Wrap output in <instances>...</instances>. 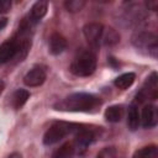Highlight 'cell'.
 Listing matches in <instances>:
<instances>
[{
    "label": "cell",
    "instance_id": "cell-19",
    "mask_svg": "<svg viewBox=\"0 0 158 158\" xmlns=\"http://www.w3.org/2000/svg\"><path fill=\"white\" fill-rule=\"evenodd\" d=\"M101 41L105 43V44H109V46H112V44H116L118 41H120V35L111 27L104 30L102 32V38Z\"/></svg>",
    "mask_w": 158,
    "mask_h": 158
},
{
    "label": "cell",
    "instance_id": "cell-7",
    "mask_svg": "<svg viewBox=\"0 0 158 158\" xmlns=\"http://www.w3.org/2000/svg\"><path fill=\"white\" fill-rule=\"evenodd\" d=\"M95 138V135L94 132L90 130V128H86V127H80L77 132H75V138H74V147H75V151L79 149V151H85L86 147L94 141Z\"/></svg>",
    "mask_w": 158,
    "mask_h": 158
},
{
    "label": "cell",
    "instance_id": "cell-20",
    "mask_svg": "<svg viewBox=\"0 0 158 158\" xmlns=\"http://www.w3.org/2000/svg\"><path fill=\"white\" fill-rule=\"evenodd\" d=\"M84 5H85L84 0H68L64 2V6L69 12H79L84 7Z\"/></svg>",
    "mask_w": 158,
    "mask_h": 158
},
{
    "label": "cell",
    "instance_id": "cell-26",
    "mask_svg": "<svg viewBox=\"0 0 158 158\" xmlns=\"http://www.w3.org/2000/svg\"><path fill=\"white\" fill-rule=\"evenodd\" d=\"M4 88H5V84H4V81L0 79V94L2 93V90H4Z\"/></svg>",
    "mask_w": 158,
    "mask_h": 158
},
{
    "label": "cell",
    "instance_id": "cell-17",
    "mask_svg": "<svg viewBox=\"0 0 158 158\" xmlns=\"http://www.w3.org/2000/svg\"><path fill=\"white\" fill-rule=\"evenodd\" d=\"M135 79H136L135 73H123V74H121L120 77H117V78L115 79L114 84H115V86H117L118 89L125 90V89L130 88V86L133 84Z\"/></svg>",
    "mask_w": 158,
    "mask_h": 158
},
{
    "label": "cell",
    "instance_id": "cell-9",
    "mask_svg": "<svg viewBox=\"0 0 158 158\" xmlns=\"http://www.w3.org/2000/svg\"><path fill=\"white\" fill-rule=\"evenodd\" d=\"M17 51H19V46L15 38L2 42L0 44V64H5L11 59H14L17 54Z\"/></svg>",
    "mask_w": 158,
    "mask_h": 158
},
{
    "label": "cell",
    "instance_id": "cell-4",
    "mask_svg": "<svg viewBox=\"0 0 158 158\" xmlns=\"http://www.w3.org/2000/svg\"><path fill=\"white\" fill-rule=\"evenodd\" d=\"M132 44L144 54H148L153 58H157L158 52V41L157 36L152 32L147 31H139L136 32L131 38Z\"/></svg>",
    "mask_w": 158,
    "mask_h": 158
},
{
    "label": "cell",
    "instance_id": "cell-15",
    "mask_svg": "<svg viewBox=\"0 0 158 158\" xmlns=\"http://www.w3.org/2000/svg\"><path fill=\"white\" fill-rule=\"evenodd\" d=\"M123 116V107L121 105H112L105 110V118L109 122H120Z\"/></svg>",
    "mask_w": 158,
    "mask_h": 158
},
{
    "label": "cell",
    "instance_id": "cell-8",
    "mask_svg": "<svg viewBox=\"0 0 158 158\" xmlns=\"http://www.w3.org/2000/svg\"><path fill=\"white\" fill-rule=\"evenodd\" d=\"M44 80H46V70L40 65H35L23 77V83L27 86H40L44 83Z\"/></svg>",
    "mask_w": 158,
    "mask_h": 158
},
{
    "label": "cell",
    "instance_id": "cell-12",
    "mask_svg": "<svg viewBox=\"0 0 158 158\" xmlns=\"http://www.w3.org/2000/svg\"><path fill=\"white\" fill-rule=\"evenodd\" d=\"M139 123H141V118H139L138 107L136 104H131L128 106V111H127V126L131 131H136L138 128Z\"/></svg>",
    "mask_w": 158,
    "mask_h": 158
},
{
    "label": "cell",
    "instance_id": "cell-22",
    "mask_svg": "<svg viewBox=\"0 0 158 158\" xmlns=\"http://www.w3.org/2000/svg\"><path fill=\"white\" fill-rule=\"evenodd\" d=\"M11 7V1L9 0H0V14L9 11Z\"/></svg>",
    "mask_w": 158,
    "mask_h": 158
},
{
    "label": "cell",
    "instance_id": "cell-16",
    "mask_svg": "<svg viewBox=\"0 0 158 158\" xmlns=\"http://www.w3.org/2000/svg\"><path fill=\"white\" fill-rule=\"evenodd\" d=\"M28 98H30V93H28L26 89H17V90L14 93L12 100H11L14 109L20 110V109L26 104V101H27Z\"/></svg>",
    "mask_w": 158,
    "mask_h": 158
},
{
    "label": "cell",
    "instance_id": "cell-1",
    "mask_svg": "<svg viewBox=\"0 0 158 158\" xmlns=\"http://www.w3.org/2000/svg\"><path fill=\"white\" fill-rule=\"evenodd\" d=\"M99 104V99L93 94L88 93H74L64 98L62 101L54 105L56 110L60 111H74V112H88Z\"/></svg>",
    "mask_w": 158,
    "mask_h": 158
},
{
    "label": "cell",
    "instance_id": "cell-14",
    "mask_svg": "<svg viewBox=\"0 0 158 158\" xmlns=\"http://www.w3.org/2000/svg\"><path fill=\"white\" fill-rule=\"evenodd\" d=\"M75 154V147L73 142H65L52 153V158H73Z\"/></svg>",
    "mask_w": 158,
    "mask_h": 158
},
{
    "label": "cell",
    "instance_id": "cell-18",
    "mask_svg": "<svg viewBox=\"0 0 158 158\" xmlns=\"http://www.w3.org/2000/svg\"><path fill=\"white\" fill-rule=\"evenodd\" d=\"M132 158H158V148L154 144L142 147L133 153Z\"/></svg>",
    "mask_w": 158,
    "mask_h": 158
},
{
    "label": "cell",
    "instance_id": "cell-2",
    "mask_svg": "<svg viewBox=\"0 0 158 158\" xmlns=\"http://www.w3.org/2000/svg\"><path fill=\"white\" fill-rule=\"evenodd\" d=\"M96 57L91 51H80L70 64V72L77 77H89L95 72Z\"/></svg>",
    "mask_w": 158,
    "mask_h": 158
},
{
    "label": "cell",
    "instance_id": "cell-13",
    "mask_svg": "<svg viewBox=\"0 0 158 158\" xmlns=\"http://www.w3.org/2000/svg\"><path fill=\"white\" fill-rule=\"evenodd\" d=\"M47 9H48V2L47 1H37V2H35L32 5L31 10H30L31 21L36 22V21L41 20L47 14Z\"/></svg>",
    "mask_w": 158,
    "mask_h": 158
},
{
    "label": "cell",
    "instance_id": "cell-3",
    "mask_svg": "<svg viewBox=\"0 0 158 158\" xmlns=\"http://www.w3.org/2000/svg\"><path fill=\"white\" fill-rule=\"evenodd\" d=\"M81 126L77 123H70V122H64V121H58L54 122L44 133L43 136V143L46 146L54 144L59 142L62 138H64L69 133H75Z\"/></svg>",
    "mask_w": 158,
    "mask_h": 158
},
{
    "label": "cell",
    "instance_id": "cell-5",
    "mask_svg": "<svg viewBox=\"0 0 158 158\" xmlns=\"http://www.w3.org/2000/svg\"><path fill=\"white\" fill-rule=\"evenodd\" d=\"M104 26L99 22H89L83 27L84 37L93 51H98L102 38Z\"/></svg>",
    "mask_w": 158,
    "mask_h": 158
},
{
    "label": "cell",
    "instance_id": "cell-25",
    "mask_svg": "<svg viewBox=\"0 0 158 158\" xmlns=\"http://www.w3.org/2000/svg\"><path fill=\"white\" fill-rule=\"evenodd\" d=\"M7 158H22V157H21V154H20V153L14 152V153H11V154H10Z\"/></svg>",
    "mask_w": 158,
    "mask_h": 158
},
{
    "label": "cell",
    "instance_id": "cell-11",
    "mask_svg": "<svg viewBox=\"0 0 158 158\" xmlns=\"http://www.w3.org/2000/svg\"><path fill=\"white\" fill-rule=\"evenodd\" d=\"M49 52L54 56L60 54L67 48V40L58 32H54L49 37Z\"/></svg>",
    "mask_w": 158,
    "mask_h": 158
},
{
    "label": "cell",
    "instance_id": "cell-24",
    "mask_svg": "<svg viewBox=\"0 0 158 158\" xmlns=\"http://www.w3.org/2000/svg\"><path fill=\"white\" fill-rule=\"evenodd\" d=\"M6 23H7V19L6 17H2V19H0V31L6 26Z\"/></svg>",
    "mask_w": 158,
    "mask_h": 158
},
{
    "label": "cell",
    "instance_id": "cell-21",
    "mask_svg": "<svg viewBox=\"0 0 158 158\" xmlns=\"http://www.w3.org/2000/svg\"><path fill=\"white\" fill-rule=\"evenodd\" d=\"M96 158H118V152L116 147H105L96 154Z\"/></svg>",
    "mask_w": 158,
    "mask_h": 158
},
{
    "label": "cell",
    "instance_id": "cell-6",
    "mask_svg": "<svg viewBox=\"0 0 158 158\" xmlns=\"http://www.w3.org/2000/svg\"><path fill=\"white\" fill-rule=\"evenodd\" d=\"M158 96V80H157V73L153 72L151 77L147 78L144 85L137 94V100L144 101V100H156Z\"/></svg>",
    "mask_w": 158,
    "mask_h": 158
},
{
    "label": "cell",
    "instance_id": "cell-23",
    "mask_svg": "<svg viewBox=\"0 0 158 158\" xmlns=\"http://www.w3.org/2000/svg\"><path fill=\"white\" fill-rule=\"evenodd\" d=\"M146 6L148 7V10L156 11V10H157V7H158V2H157L156 0H153V1H147V2H146Z\"/></svg>",
    "mask_w": 158,
    "mask_h": 158
},
{
    "label": "cell",
    "instance_id": "cell-10",
    "mask_svg": "<svg viewBox=\"0 0 158 158\" xmlns=\"http://www.w3.org/2000/svg\"><path fill=\"white\" fill-rule=\"evenodd\" d=\"M141 118V125L144 128H152L157 125L158 122V112H157V107L152 104H148L143 107L142 110V115L139 116Z\"/></svg>",
    "mask_w": 158,
    "mask_h": 158
}]
</instances>
